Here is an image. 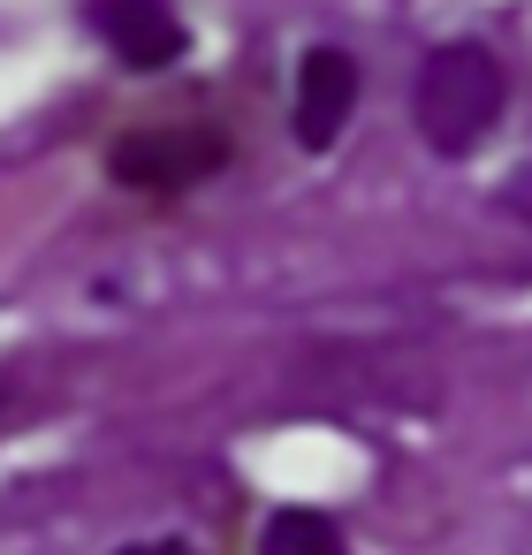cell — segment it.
<instances>
[{"label":"cell","mask_w":532,"mask_h":555,"mask_svg":"<svg viewBox=\"0 0 532 555\" xmlns=\"http://www.w3.org/2000/svg\"><path fill=\"white\" fill-rule=\"evenodd\" d=\"M85 24L130 62V69H168L183 62V24L168 0H85Z\"/></svg>","instance_id":"obj_3"},{"label":"cell","mask_w":532,"mask_h":555,"mask_svg":"<svg viewBox=\"0 0 532 555\" xmlns=\"http://www.w3.org/2000/svg\"><path fill=\"white\" fill-rule=\"evenodd\" d=\"M259 555H350V547H342L335 517H320V509H274L267 532H259Z\"/></svg>","instance_id":"obj_4"},{"label":"cell","mask_w":532,"mask_h":555,"mask_svg":"<svg viewBox=\"0 0 532 555\" xmlns=\"http://www.w3.org/2000/svg\"><path fill=\"white\" fill-rule=\"evenodd\" d=\"M350 107H358V62H350L342 47H312V54L297 62V115H289L297 145H304V153H327V145L342 138Z\"/></svg>","instance_id":"obj_2"},{"label":"cell","mask_w":532,"mask_h":555,"mask_svg":"<svg viewBox=\"0 0 532 555\" xmlns=\"http://www.w3.org/2000/svg\"><path fill=\"white\" fill-rule=\"evenodd\" d=\"M122 555H191L183 540H138V547H122Z\"/></svg>","instance_id":"obj_5"},{"label":"cell","mask_w":532,"mask_h":555,"mask_svg":"<svg viewBox=\"0 0 532 555\" xmlns=\"http://www.w3.org/2000/svg\"><path fill=\"white\" fill-rule=\"evenodd\" d=\"M502 107H509V77H502V62H494L486 47L449 39V47H433V54L418 62V85H411V130H418L441 160L479 153V145L494 138Z\"/></svg>","instance_id":"obj_1"}]
</instances>
